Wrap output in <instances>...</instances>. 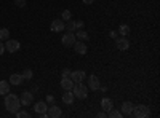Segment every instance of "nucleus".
Listing matches in <instances>:
<instances>
[{
  "mask_svg": "<svg viewBox=\"0 0 160 118\" xmlns=\"http://www.w3.org/2000/svg\"><path fill=\"white\" fill-rule=\"evenodd\" d=\"M5 109L10 112V113H16L19 109H21V101L16 94H5Z\"/></svg>",
  "mask_w": 160,
  "mask_h": 118,
  "instance_id": "f257e3e1",
  "label": "nucleus"
},
{
  "mask_svg": "<svg viewBox=\"0 0 160 118\" xmlns=\"http://www.w3.org/2000/svg\"><path fill=\"white\" fill-rule=\"evenodd\" d=\"M151 115V109L144 104H138V106L133 107V112H131V116H136V118H148Z\"/></svg>",
  "mask_w": 160,
  "mask_h": 118,
  "instance_id": "f03ea898",
  "label": "nucleus"
},
{
  "mask_svg": "<svg viewBox=\"0 0 160 118\" xmlns=\"http://www.w3.org/2000/svg\"><path fill=\"white\" fill-rule=\"evenodd\" d=\"M72 89H74V97H77V99H80V101L87 99V96H88V89H87V86H85L82 82L74 83Z\"/></svg>",
  "mask_w": 160,
  "mask_h": 118,
  "instance_id": "7ed1b4c3",
  "label": "nucleus"
},
{
  "mask_svg": "<svg viewBox=\"0 0 160 118\" xmlns=\"http://www.w3.org/2000/svg\"><path fill=\"white\" fill-rule=\"evenodd\" d=\"M3 45H5V50L8 51V53H16V51L19 50V42L15 40V38H7Z\"/></svg>",
  "mask_w": 160,
  "mask_h": 118,
  "instance_id": "20e7f679",
  "label": "nucleus"
},
{
  "mask_svg": "<svg viewBox=\"0 0 160 118\" xmlns=\"http://www.w3.org/2000/svg\"><path fill=\"white\" fill-rule=\"evenodd\" d=\"M75 35H74V32H68V34H64L62 35V45L66 46V48H71V46H74V43H75Z\"/></svg>",
  "mask_w": 160,
  "mask_h": 118,
  "instance_id": "39448f33",
  "label": "nucleus"
},
{
  "mask_svg": "<svg viewBox=\"0 0 160 118\" xmlns=\"http://www.w3.org/2000/svg\"><path fill=\"white\" fill-rule=\"evenodd\" d=\"M47 115H48L50 118H59V116L62 115V110H61V107L55 106V104H51V106L47 109Z\"/></svg>",
  "mask_w": 160,
  "mask_h": 118,
  "instance_id": "423d86ee",
  "label": "nucleus"
},
{
  "mask_svg": "<svg viewBox=\"0 0 160 118\" xmlns=\"http://www.w3.org/2000/svg\"><path fill=\"white\" fill-rule=\"evenodd\" d=\"M115 46L120 51H127L130 48V40H128L127 37H120V38H117V40H115Z\"/></svg>",
  "mask_w": 160,
  "mask_h": 118,
  "instance_id": "0eeeda50",
  "label": "nucleus"
},
{
  "mask_svg": "<svg viewBox=\"0 0 160 118\" xmlns=\"http://www.w3.org/2000/svg\"><path fill=\"white\" fill-rule=\"evenodd\" d=\"M99 86H101L99 78H98L96 75H90V77H88V88L93 89V91H96V89H99Z\"/></svg>",
  "mask_w": 160,
  "mask_h": 118,
  "instance_id": "6e6552de",
  "label": "nucleus"
},
{
  "mask_svg": "<svg viewBox=\"0 0 160 118\" xmlns=\"http://www.w3.org/2000/svg\"><path fill=\"white\" fill-rule=\"evenodd\" d=\"M74 50L77 54H87V43H83V40H75L74 43Z\"/></svg>",
  "mask_w": 160,
  "mask_h": 118,
  "instance_id": "1a4fd4ad",
  "label": "nucleus"
},
{
  "mask_svg": "<svg viewBox=\"0 0 160 118\" xmlns=\"http://www.w3.org/2000/svg\"><path fill=\"white\" fill-rule=\"evenodd\" d=\"M85 77H87V73H85L83 70H74V72H71V80H72L74 83L83 82Z\"/></svg>",
  "mask_w": 160,
  "mask_h": 118,
  "instance_id": "9d476101",
  "label": "nucleus"
},
{
  "mask_svg": "<svg viewBox=\"0 0 160 118\" xmlns=\"http://www.w3.org/2000/svg\"><path fill=\"white\" fill-rule=\"evenodd\" d=\"M19 101H21L22 106H31L32 101H34V96H32L31 91H24V93L21 94V97H19Z\"/></svg>",
  "mask_w": 160,
  "mask_h": 118,
  "instance_id": "9b49d317",
  "label": "nucleus"
},
{
  "mask_svg": "<svg viewBox=\"0 0 160 118\" xmlns=\"http://www.w3.org/2000/svg\"><path fill=\"white\" fill-rule=\"evenodd\" d=\"M50 29H51V32H61V31H64V22H62V19H55V21H51Z\"/></svg>",
  "mask_w": 160,
  "mask_h": 118,
  "instance_id": "f8f14e48",
  "label": "nucleus"
},
{
  "mask_svg": "<svg viewBox=\"0 0 160 118\" xmlns=\"http://www.w3.org/2000/svg\"><path fill=\"white\" fill-rule=\"evenodd\" d=\"M133 107H135V104H133V102H130V101L123 102V104H122V115H125V116H131Z\"/></svg>",
  "mask_w": 160,
  "mask_h": 118,
  "instance_id": "ddd939ff",
  "label": "nucleus"
},
{
  "mask_svg": "<svg viewBox=\"0 0 160 118\" xmlns=\"http://www.w3.org/2000/svg\"><path fill=\"white\" fill-rule=\"evenodd\" d=\"M47 109H48V104L45 102V101H38V102H35V106H34V110H35V113H45L47 112Z\"/></svg>",
  "mask_w": 160,
  "mask_h": 118,
  "instance_id": "4468645a",
  "label": "nucleus"
},
{
  "mask_svg": "<svg viewBox=\"0 0 160 118\" xmlns=\"http://www.w3.org/2000/svg\"><path fill=\"white\" fill-rule=\"evenodd\" d=\"M72 86H74V82L71 80V77H62V78H61V88H62L64 91L72 89Z\"/></svg>",
  "mask_w": 160,
  "mask_h": 118,
  "instance_id": "2eb2a0df",
  "label": "nucleus"
},
{
  "mask_svg": "<svg viewBox=\"0 0 160 118\" xmlns=\"http://www.w3.org/2000/svg\"><path fill=\"white\" fill-rule=\"evenodd\" d=\"M22 75L21 73H13V75H10V83L13 85V86H18V85H21L22 83Z\"/></svg>",
  "mask_w": 160,
  "mask_h": 118,
  "instance_id": "dca6fc26",
  "label": "nucleus"
},
{
  "mask_svg": "<svg viewBox=\"0 0 160 118\" xmlns=\"http://www.w3.org/2000/svg\"><path fill=\"white\" fill-rule=\"evenodd\" d=\"M101 107H102V110H104V112L111 110V109L114 107V102H112V99H109V97H104V99L101 101Z\"/></svg>",
  "mask_w": 160,
  "mask_h": 118,
  "instance_id": "f3484780",
  "label": "nucleus"
},
{
  "mask_svg": "<svg viewBox=\"0 0 160 118\" xmlns=\"http://www.w3.org/2000/svg\"><path fill=\"white\" fill-rule=\"evenodd\" d=\"M62 102H64V104H72V102H74V93H72L71 89H68V91L62 94Z\"/></svg>",
  "mask_w": 160,
  "mask_h": 118,
  "instance_id": "a211bd4d",
  "label": "nucleus"
},
{
  "mask_svg": "<svg viewBox=\"0 0 160 118\" xmlns=\"http://www.w3.org/2000/svg\"><path fill=\"white\" fill-rule=\"evenodd\" d=\"M10 93V83L5 80H0V94H8Z\"/></svg>",
  "mask_w": 160,
  "mask_h": 118,
  "instance_id": "6ab92c4d",
  "label": "nucleus"
},
{
  "mask_svg": "<svg viewBox=\"0 0 160 118\" xmlns=\"http://www.w3.org/2000/svg\"><path fill=\"white\" fill-rule=\"evenodd\" d=\"M64 29L68 31V32H74V31H77V27H75V21H74V19L71 18V19H69L68 22L64 24Z\"/></svg>",
  "mask_w": 160,
  "mask_h": 118,
  "instance_id": "aec40b11",
  "label": "nucleus"
},
{
  "mask_svg": "<svg viewBox=\"0 0 160 118\" xmlns=\"http://www.w3.org/2000/svg\"><path fill=\"white\" fill-rule=\"evenodd\" d=\"M108 116H109V118H122L123 115H122V112H118V110H115V109L112 107L111 110H108Z\"/></svg>",
  "mask_w": 160,
  "mask_h": 118,
  "instance_id": "412c9836",
  "label": "nucleus"
},
{
  "mask_svg": "<svg viewBox=\"0 0 160 118\" xmlns=\"http://www.w3.org/2000/svg\"><path fill=\"white\" fill-rule=\"evenodd\" d=\"M118 32H120V35L122 37H127L128 34H130V26H127V24H122L118 27Z\"/></svg>",
  "mask_w": 160,
  "mask_h": 118,
  "instance_id": "4be33fe9",
  "label": "nucleus"
},
{
  "mask_svg": "<svg viewBox=\"0 0 160 118\" xmlns=\"http://www.w3.org/2000/svg\"><path fill=\"white\" fill-rule=\"evenodd\" d=\"M7 38H10V31L7 27H2V29H0V40L5 42Z\"/></svg>",
  "mask_w": 160,
  "mask_h": 118,
  "instance_id": "5701e85b",
  "label": "nucleus"
},
{
  "mask_svg": "<svg viewBox=\"0 0 160 118\" xmlns=\"http://www.w3.org/2000/svg\"><path fill=\"white\" fill-rule=\"evenodd\" d=\"M21 75H22V78H24V80H32V77H34V72H32L31 69H24Z\"/></svg>",
  "mask_w": 160,
  "mask_h": 118,
  "instance_id": "b1692460",
  "label": "nucleus"
},
{
  "mask_svg": "<svg viewBox=\"0 0 160 118\" xmlns=\"http://www.w3.org/2000/svg\"><path fill=\"white\" fill-rule=\"evenodd\" d=\"M75 38H77V40H88V34L85 31H77Z\"/></svg>",
  "mask_w": 160,
  "mask_h": 118,
  "instance_id": "393cba45",
  "label": "nucleus"
},
{
  "mask_svg": "<svg viewBox=\"0 0 160 118\" xmlns=\"http://www.w3.org/2000/svg\"><path fill=\"white\" fill-rule=\"evenodd\" d=\"M71 18H72V15H71L69 10H64V11L61 13V19H62V21H69Z\"/></svg>",
  "mask_w": 160,
  "mask_h": 118,
  "instance_id": "a878e982",
  "label": "nucleus"
},
{
  "mask_svg": "<svg viewBox=\"0 0 160 118\" xmlns=\"http://www.w3.org/2000/svg\"><path fill=\"white\" fill-rule=\"evenodd\" d=\"M18 118H29L31 115H29V112H26V110H18L16 113H15Z\"/></svg>",
  "mask_w": 160,
  "mask_h": 118,
  "instance_id": "bb28decb",
  "label": "nucleus"
},
{
  "mask_svg": "<svg viewBox=\"0 0 160 118\" xmlns=\"http://www.w3.org/2000/svg\"><path fill=\"white\" fill-rule=\"evenodd\" d=\"M15 5L18 8H24L26 7V0H15Z\"/></svg>",
  "mask_w": 160,
  "mask_h": 118,
  "instance_id": "cd10ccee",
  "label": "nucleus"
},
{
  "mask_svg": "<svg viewBox=\"0 0 160 118\" xmlns=\"http://www.w3.org/2000/svg\"><path fill=\"white\" fill-rule=\"evenodd\" d=\"M47 104H55V96H51V94H47Z\"/></svg>",
  "mask_w": 160,
  "mask_h": 118,
  "instance_id": "c85d7f7f",
  "label": "nucleus"
},
{
  "mask_svg": "<svg viewBox=\"0 0 160 118\" xmlns=\"http://www.w3.org/2000/svg\"><path fill=\"white\" fill-rule=\"evenodd\" d=\"M75 27H77V29H83V21H80V19L75 21Z\"/></svg>",
  "mask_w": 160,
  "mask_h": 118,
  "instance_id": "c756f323",
  "label": "nucleus"
},
{
  "mask_svg": "<svg viewBox=\"0 0 160 118\" xmlns=\"http://www.w3.org/2000/svg\"><path fill=\"white\" fill-rule=\"evenodd\" d=\"M62 77H71V69H62Z\"/></svg>",
  "mask_w": 160,
  "mask_h": 118,
  "instance_id": "7c9ffc66",
  "label": "nucleus"
},
{
  "mask_svg": "<svg viewBox=\"0 0 160 118\" xmlns=\"http://www.w3.org/2000/svg\"><path fill=\"white\" fill-rule=\"evenodd\" d=\"M5 53V45L2 43V40H0V56H2Z\"/></svg>",
  "mask_w": 160,
  "mask_h": 118,
  "instance_id": "2f4dec72",
  "label": "nucleus"
},
{
  "mask_svg": "<svg viewBox=\"0 0 160 118\" xmlns=\"http://www.w3.org/2000/svg\"><path fill=\"white\" fill-rule=\"evenodd\" d=\"M98 116H99V118H106V116H108V112H99Z\"/></svg>",
  "mask_w": 160,
  "mask_h": 118,
  "instance_id": "473e14b6",
  "label": "nucleus"
},
{
  "mask_svg": "<svg viewBox=\"0 0 160 118\" xmlns=\"http://www.w3.org/2000/svg\"><path fill=\"white\" fill-rule=\"evenodd\" d=\"M82 2H83L85 5H91L93 2H95V0H82Z\"/></svg>",
  "mask_w": 160,
  "mask_h": 118,
  "instance_id": "72a5a7b5",
  "label": "nucleus"
},
{
  "mask_svg": "<svg viewBox=\"0 0 160 118\" xmlns=\"http://www.w3.org/2000/svg\"><path fill=\"white\" fill-rule=\"evenodd\" d=\"M109 35H111L112 38H115V37H117V32H115V31H111V32H109Z\"/></svg>",
  "mask_w": 160,
  "mask_h": 118,
  "instance_id": "f704fd0d",
  "label": "nucleus"
}]
</instances>
